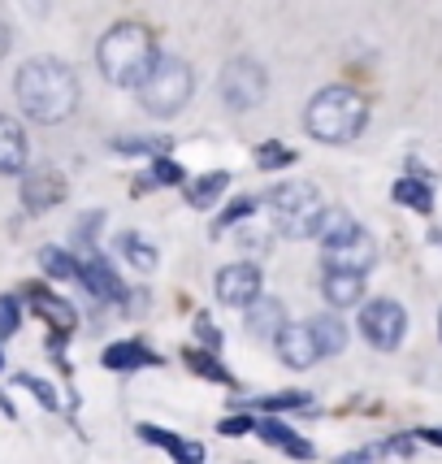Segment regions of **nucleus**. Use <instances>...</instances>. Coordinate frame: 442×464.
<instances>
[{"mask_svg": "<svg viewBox=\"0 0 442 464\" xmlns=\"http://www.w3.org/2000/svg\"><path fill=\"white\" fill-rule=\"evenodd\" d=\"M13 92H18L22 113L31 122H39V126H57V122H66L69 113L78 109V78L57 57L27 61L18 69V78H13Z\"/></svg>", "mask_w": 442, "mask_h": 464, "instance_id": "nucleus-1", "label": "nucleus"}, {"mask_svg": "<svg viewBox=\"0 0 442 464\" xmlns=\"http://www.w3.org/2000/svg\"><path fill=\"white\" fill-rule=\"evenodd\" d=\"M157 61H161V53H157L148 27H139V22H117L113 31H104L100 48H96L100 74L113 87H131V92H139L148 83Z\"/></svg>", "mask_w": 442, "mask_h": 464, "instance_id": "nucleus-2", "label": "nucleus"}, {"mask_svg": "<svg viewBox=\"0 0 442 464\" xmlns=\"http://www.w3.org/2000/svg\"><path fill=\"white\" fill-rule=\"evenodd\" d=\"M365 96L356 87H321L317 96L308 100L304 113V131L317 139V143H351L356 134L365 131Z\"/></svg>", "mask_w": 442, "mask_h": 464, "instance_id": "nucleus-3", "label": "nucleus"}, {"mask_svg": "<svg viewBox=\"0 0 442 464\" xmlns=\"http://www.w3.org/2000/svg\"><path fill=\"white\" fill-rule=\"evenodd\" d=\"M321 256H325V273H369L377 265V243L351 213L330 208V222L321 231Z\"/></svg>", "mask_w": 442, "mask_h": 464, "instance_id": "nucleus-4", "label": "nucleus"}, {"mask_svg": "<svg viewBox=\"0 0 442 464\" xmlns=\"http://www.w3.org/2000/svg\"><path fill=\"white\" fill-rule=\"evenodd\" d=\"M269 208L273 222L286 239H308V234H321L330 222V208L321 204V191L308 183V178H291V183H277L269 191Z\"/></svg>", "mask_w": 442, "mask_h": 464, "instance_id": "nucleus-5", "label": "nucleus"}, {"mask_svg": "<svg viewBox=\"0 0 442 464\" xmlns=\"http://www.w3.org/2000/svg\"><path fill=\"white\" fill-rule=\"evenodd\" d=\"M196 92V78H191V66L182 57H161L157 69L148 74V83L139 87V104L152 113V118H173L187 109V100Z\"/></svg>", "mask_w": 442, "mask_h": 464, "instance_id": "nucleus-6", "label": "nucleus"}, {"mask_svg": "<svg viewBox=\"0 0 442 464\" xmlns=\"http://www.w3.org/2000/svg\"><path fill=\"white\" fill-rule=\"evenodd\" d=\"M269 92V74L265 66H256L252 57H238L230 66L221 69V100H226V109H235V113H252L261 100Z\"/></svg>", "mask_w": 442, "mask_h": 464, "instance_id": "nucleus-7", "label": "nucleus"}, {"mask_svg": "<svg viewBox=\"0 0 442 464\" xmlns=\"http://www.w3.org/2000/svg\"><path fill=\"white\" fill-rule=\"evenodd\" d=\"M360 334L369 338V347L377 352H395L408 334V313L399 299H369L360 308Z\"/></svg>", "mask_w": 442, "mask_h": 464, "instance_id": "nucleus-8", "label": "nucleus"}, {"mask_svg": "<svg viewBox=\"0 0 442 464\" xmlns=\"http://www.w3.org/2000/svg\"><path fill=\"white\" fill-rule=\"evenodd\" d=\"M217 299L230 304V308H252L261 299V269L252 261H235V265L217 269Z\"/></svg>", "mask_w": 442, "mask_h": 464, "instance_id": "nucleus-9", "label": "nucleus"}, {"mask_svg": "<svg viewBox=\"0 0 442 464\" xmlns=\"http://www.w3.org/2000/svg\"><path fill=\"white\" fill-rule=\"evenodd\" d=\"M66 178L57 174V169H31L27 178H22V204L31 208V213H44V208H52V204H61L66 199Z\"/></svg>", "mask_w": 442, "mask_h": 464, "instance_id": "nucleus-10", "label": "nucleus"}, {"mask_svg": "<svg viewBox=\"0 0 442 464\" xmlns=\"http://www.w3.org/2000/svg\"><path fill=\"white\" fill-rule=\"evenodd\" d=\"M273 347H277V356H282L286 369H312L321 361V347H317V338H312L308 326H286Z\"/></svg>", "mask_w": 442, "mask_h": 464, "instance_id": "nucleus-11", "label": "nucleus"}, {"mask_svg": "<svg viewBox=\"0 0 442 464\" xmlns=\"http://www.w3.org/2000/svg\"><path fill=\"white\" fill-rule=\"evenodd\" d=\"M291 322H286V308H282V299H256L252 308H247V330L256 334V338H269L277 343V334L286 330Z\"/></svg>", "mask_w": 442, "mask_h": 464, "instance_id": "nucleus-12", "label": "nucleus"}, {"mask_svg": "<svg viewBox=\"0 0 442 464\" xmlns=\"http://www.w3.org/2000/svg\"><path fill=\"white\" fill-rule=\"evenodd\" d=\"M27 169V131L0 113V174H22Z\"/></svg>", "mask_w": 442, "mask_h": 464, "instance_id": "nucleus-13", "label": "nucleus"}, {"mask_svg": "<svg viewBox=\"0 0 442 464\" xmlns=\"http://www.w3.org/2000/svg\"><path fill=\"white\" fill-rule=\"evenodd\" d=\"M256 434H261L265 443H273V447H282L291 460H312V456H317V452H312V443L300 438V434L291 430L286 421H256Z\"/></svg>", "mask_w": 442, "mask_h": 464, "instance_id": "nucleus-14", "label": "nucleus"}, {"mask_svg": "<svg viewBox=\"0 0 442 464\" xmlns=\"http://www.w3.org/2000/svg\"><path fill=\"white\" fill-rule=\"evenodd\" d=\"M139 438L165 447L178 464H205V456H208L200 443H187V438H178V434H170V430H157V426H139Z\"/></svg>", "mask_w": 442, "mask_h": 464, "instance_id": "nucleus-15", "label": "nucleus"}, {"mask_svg": "<svg viewBox=\"0 0 442 464\" xmlns=\"http://www.w3.org/2000/svg\"><path fill=\"white\" fill-rule=\"evenodd\" d=\"M83 287L92 291L96 299H122L126 291H122V282H117V273L108 269V261H100V256H92V261H83Z\"/></svg>", "mask_w": 442, "mask_h": 464, "instance_id": "nucleus-16", "label": "nucleus"}, {"mask_svg": "<svg viewBox=\"0 0 442 464\" xmlns=\"http://www.w3.org/2000/svg\"><path fill=\"white\" fill-rule=\"evenodd\" d=\"M308 330H312V338H317L321 356H342V352H347V326H342V317L321 313V317L308 322Z\"/></svg>", "mask_w": 442, "mask_h": 464, "instance_id": "nucleus-17", "label": "nucleus"}, {"mask_svg": "<svg viewBox=\"0 0 442 464\" xmlns=\"http://www.w3.org/2000/svg\"><path fill=\"white\" fill-rule=\"evenodd\" d=\"M321 291H325V299L334 308H347V304H356V299L365 296V278L360 273H325Z\"/></svg>", "mask_w": 442, "mask_h": 464, "instance_id": "nucleus-18", "label": "nucleus"}, {"mask_svg": "<svg viewBox=\"0 0 442 464\" xmlns=\"http://www.w3.org/2000/svg\"><path fill=\"white\" fill-rule=\"evenodd\" d=\"M161 356L157 352H148L143 343H113L108 352H104V365L108 369H143V365H157Z\"/></svg>", "mask_w": 442, "mask_h": 464, "instance_id": "nucleus-19", "label": "nucleus"}, {"mask_svg": "<svg viewBox=\"0 0 442 464\" xmlns=\"http://www.w3.org/2000/svg\"><path fill=\"white\" fill-rule=\"evenodd\" d=\"M226 183H230L226 169H213V174H205V178H191V183H187V199H191L196 208H208L213 199L226 191Z\"/></svg>", "mask_w": 442, "mask_h": 464, "instance_id": "nucleus-20", "label": "nucleus"}, {"mask_svg": "<svg viewBox=\"0 0 442 464\" xmlns=\"http://www.w3.org/2000/svg\"><path fill=\"white\" fill-rule=\"evenodd\" d=\"M117 248H122V256H126V261H131V265L139 269V273H148V269H157V248H152V243H148V239H143V234H122V239H117Z\"/></svg>", "mask_w": 442, "mask_h": 464, "instance_id": "nucleus-21", "label": "nucleus"}, {"mask_svg": "<svg viewBox=\"0 0 442 464\" xmlns=\"http://www.w3.org/2000/svg\"><path fill=\"white\" fill-rule=\"evenodd\" d=\"M395 199L408 204V208H416V213H434V196H430L425 178H404V183H395Z\"/></svg>", "mask_w": 442, "mask_h": 464, "instance_id": "nucleus-22", "label": "nucleus"}, {"mask_svg": "<svg viewBox=\"0 0 442 464\" xmlns=\"http://www.w3.org/2000/svg\"><path fill=\"white\" fill-rule=\"evenodd\" d=\"M39 265L48 269L52 278H61V282H69V278L83 273V265H78L69 252H61V248H44V252H39Z\"/></svg>", "mask_w": 442, "mask_h": 464, "instance_id": "nucleus-23", "label": "nucleus"}, {"mask_svg": "<svg viewBox=\"0 0 442 464\" xmlns=\"http://www.w3.org/2000/svg\"><path fill=\"white\" fill-rule=\"evenodd\" d=\"M31 299H35V308H39V313H44L52 326H61V330H69V326H74V308H69L66 299L48 296V291H35Z\"/></svg>", "mask_w": 442, "mask_h": 464, "instance_id": "nucleus-24", "label": "nucleus"}, {"mask_svg": "<svg viewBox=\"0 0 442 464\" xmlns=\"http://www.w3.org/2000/svg\"><path fill=\"white\" fill-rule=\"evenodd\" d=\"M18 326H22V304L13 296H0V338L18 334Z\"/></svg>", "mask_w": 442, "mask_h": 464, "instance_id": "nucleus-25", "label": "nucleus"}, {"mask_svg": "<svg viewBox=\"0 0 442 464\" xmlns=\"http://www.w3.org/2000/svg\"><path fill=\"white\" fill-rule=\"evenodd\" d=\"M252 217V199H235L226 213H221V222H217V231H226V226H243Z\"/></svg>", "mask_w": 442, "mask_h": 464, "instance_id": "nucleus-26", "label": "nucleus"}, {"mask_svg": "<svg viewBox=\"0 0 442 464\" xmlns=\"http://www.w3.org/2000/svg\"><path fill=\"white\" fill-rule=\"evenodd\" d=\"M157 183L161 187H187V174H182V166H173V161H157Z\"/></svg>", "mask_w": 442, "mask_h": 464, "instance_id": "nucleus-27", "label": "nucleus"}, {"mask_svg": "<svg viewBox=\"0 0 442 464\" xmlns=\"http://www.w3.org/2000/svg\"><path fill=\"white\" fill-rule=\"evenodd\" d=\"M191 369H200V373H208V378H217V382H230V373L217 365L213 356H200V352H191Z\"/></svg>", "mask_w": 442, "mask_h": 464, "instance_id": "nucleus-28", "label": "nucleus"}, {"mask_svg": "<svg viewBox=\"0 0 442 464\" xmlns=\"http://www.w3.org/2000/svg\"><path fill=\"white\" fill-rule=\"evenodd\" d=\"M295 161V152H286V148H277V143H265L261 148V166L269 169V166H291Z\"/></svg>", "mask_w": 442, "mask_h": 464, "instance_id": "nucleus-29", "label": "nucleus"}, {"mask_svg": "<svg viewBox=\"0 0 442 464\" xmlns=\"http://www.w3.org/2000/svg\"><path fill=\"white\" fill-rule=\"evenodd\" d=\"M308 395H265L261 399V408H269V412H282V408H304Z\"/></svg>", "mask_w": 442, "mask_h": 464, "instance_id": "nucleus-30", "label": "nucleus"}, {"mask_svg": "<svg viewBox=\"0 0 442 464\" xmlns=\"http://www.w3.org/2000/svg\"><path fill=\"white\" fill-rule=\"evenodd\" d=\"M18 382H22V387H31L39 403H48V408H57V395H52V387H48V382H39V378H18Z\"/></svg>", "mask_w": 442, "mask_h": 464, "instance_id": "nucleus-31", "label": "nucleus"}, {"mask_svg": "<svg viewBox=\"0 0 442 464\" xmlns=\"http://www.w3.org/2000/svg\"><path fill=\"white\" fill-rule=\"evenodd\" d=\"M196 334L208 343V352H217V347H221V334H217V326H213L208 317H200V322H196Z\"/></svg>", "mask_w": 442, "mask_h": 464, "instance_id": "nucleus-32", "label": "nucleus"}, {"mask_svg": "<svg viewBox=\"0 0 442 464\" xmlns=\"http://www.w3.org/2000/svg\"><path fill=\"white\" fill-rule=\"evenodd\" d=\"M217 430H221V434H252V430H256V421H252V417H226Z\"/></svg>", "mask_w": 442, "mask_h": 464, "instance_id": "nucleus-33", "label": "nucleus"}, {"mask_svg": "<svg viewBox=\"0 0 442 464\" xmlns=\"http://www.w3.org/2000/svg\"><path fill=\"white\" fill-rule=\"evenodd\" d=\"M416 443H412L408 434H399V438H390V452H412Z\"/></svg>", "mask_w": 442, "mask_h": 464, "instance_id": "nucleus-34", "label": "nucleus"}, {"mask_svg": "<svg viewBox=\"0 0 442 464\" xmlns=\"http://www.w3.org/2000/svg\"><path fill=\"white\" fill-rule=\"evenodd\" d=\"M4 53H9V27L0 22V61H4Z\"/></svg>", "mask_w": 442, "mask_h": 464, "instance_id": "nucleus-35", "label": "nucleus"}, {"mask_svg": "<svg viewBox=\"0 0 442 464\" xmlns=\"http://www.w3.org/2000/svg\"><path fill=\"white\" fill-rule=\"evenodd\" d=\"M339 464H369V452H356V456H342Z\"/></svg>", "mask_w": 442, "mask_h": 464, "instance_id": "nucleus-36", "label": "nucleus"}, {"mask_svg": "<svg viewBox=\"0 0 442 464\" xmlns=\"http://www.w3.org/2000/svg\"><path fill=\"white\" fill-rule=\"evenodd\" d=\"M425 438H430V443H438V447H442V430H425Z\"/></svg>", "mask_w": 442, "mask_h": 464, "instance_id": "nucleus-37", "label": "nucleus"}, {"mask_svg": "<svg viewBox=\"0 0 442 464\" xmlns=\"http://www.w3.org/2000/svg\"><path fill=\"white\" fill-rule=\"evenodd\" d=\"M438 334H442V313H438Z\"/></svg>", "mask_w": 442, "mask_h": 464, "instance_id": "nucleus-38", "label": "nucleus"}, {"mask_svg": "<svg viewBox=\"0 0 442 464\" xmlns=\"http://www.w3.org/2000/svg\"><path fill=\"white\" fill-rule=\"evenodd\" d=\"M0 369H4V356H0Z\"/></svg>", "mask_w": 442, "mask_h": 464, "instance_id": "nucleus-39", "label": "nucleus"}]
</instances>
